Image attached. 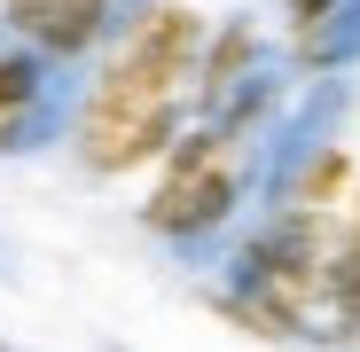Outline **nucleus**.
<instances>
[{
	"instance_id": "obj_1",
	"label": "nucleus",
	"mask_w": 360,
	"mask_h": 352,
	"mask_svg": "<svg viewBox=\"0 0 360 352\" xmlns=\"http://www.w3.org/2000/svg\"><path fill=\"white\" fill-rule=\"evenodd\" d=\"M204 16L196 8H172V0H149V8L110 39L102 71L79 102V157L94 172H126L157 149L180 141L204 86Z\"/></svg>"
},
{
	"instance_id": "obj_2",
	"label": "nucleus",
	"mask_w": 360,
	"mask_h": 352,
	"mask_svg": "<svg viewBox=\"0 0 360 352\" xmlns=\"http://www.w3.org/2000/svg\"><path fill=\"white\" fill-rule=\"evenodd\" d=\"M259 157H266V110L196 117V126L172 141V164H165V181H157L141 219L165 243H204V235H219L243 211V196L259 181Z\"/></svg>"
},
{
	"instance_id": "obj_3",
	"label": "nucleus",
	"mask_w": 360,
	"mask_h": 352,
	"mask_svg": "<svg viewBox=\"0 0 360 352\" xmlns=\"http://www.w3.org/2000/svg\"><path fill=\"white\" fill-rule=\"evenodd\" d=\"M71 126V79L47 47L24 32H0V157H32L47 141H63Z\"/></svg>"
},
{
	"instance_id": "obj_4",
	"label": "nucleus",
	"mask_w": 360,
	"mask_h": 352,
	"mask_svg": "<svg viewBox=\"0 0 360 352\" xmlns=\"http://www.w3.org/2000/svg\"><path fill=\"white\" fill-rule=\"evenodd\" d=\"M8 8V32H24L32 47H47L55 63H79V55L110 47L149 0H0Z\"/></svg>"
},
{
	"instance_id": "obj_5",
	"label": "nucleus",
	"mask_w": 360,
	"mask_h": 352,
	"mask_svg": "<svg viewBox=\"0 0 360 352\" xmlns=\"http://www.w3.org/2000/svg\"><path fill=\"white\" fill-rule=\"evenodd\" d=\"M290 55L297 71H345L360 55V0H290Z\"/></svg>"
},
{
	"instance_id": "obj_6",
	"label": "nucleus",
	"mask_w": 360,
	"mask_h": 352,
	"mask_svg": "<svg viewBox=\"0 0 360 352\" xmlns=\"http://www.w3.org/2000/svg\"><path fill=\"white\" fill-rule=\"evenodd\" d=\"M352 227H360V196H352Z\"/></svg>"
}]
</instances>
